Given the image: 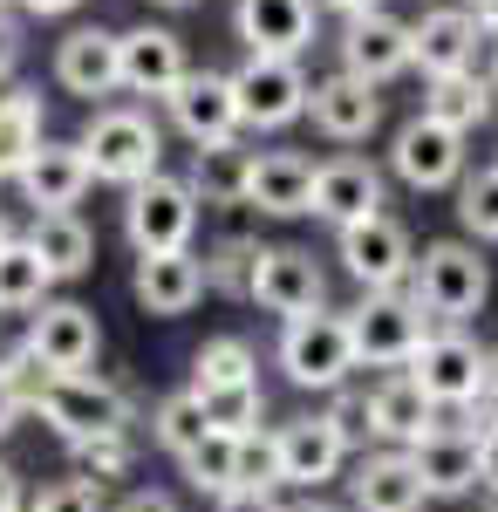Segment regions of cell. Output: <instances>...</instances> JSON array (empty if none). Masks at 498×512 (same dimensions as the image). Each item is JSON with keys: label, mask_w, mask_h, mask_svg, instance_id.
Instances as JSON below:
<instances>
[{"label": "cell", "mask_w": 498, "mask_h": 512, "mask_svg": "<svg viewBox=\"0 0 498 512\" xmlns=\"http://www.w3.org/2000/svg\"><path fill=\"white\" fill-rule=\"evenodd\" d=\"M239 41L253 55L301 62V48L314 41V0H239Z\"/></svg>", "instance_id": "cell-26"}, {"label": "cell", "mask_w": 498, "mask_h": 512, "mask_svg": "<svg viewBox=\"0 0 498 512\" xmlns=\"http://www.w3.org/2000/svg\"><path fill=\"white\" fill-rule=\"evenodd\" d=\"M458 219L471 239H498V171H478L458 185Z\"/></svg>", "instance_id": "cell-39"}, {"label": "cell", "mask_w": 498, "mask_h": 512, "mask_svg": "<svg viewBox=\"0 0 498 512\" xmlns=\"http://www.w3.org/2000/svg\"><path fill=\"white\" fill-rule=\"evenodd\" d=\"M307 117H314L321 137H335V144H362V137L383 123V96H376V82H362V76H348V69H342V76L314 82Z\"/></svg>", "instance_id": "cell-21"}, {"label": "cell", "mask_w": 498, "mask_h": 512, "mask_svg": "<svg viewBox=\"0 0 498 512\" xmlns=\"http://www.w3.org/2000/svg\"><path fill=\"white\" fill-rule=\"evenodd\" d=\"M485 512H498V492H485Z\"/></svg>", "instance_id": "cell-54"}, {"label": "cell", "mask_w": 498, "mask_h": 512, "mask_svg": "<svg viewBox=\"0 0 498 512\" xmlns=\"http://www.w3.org/2000/svg\"><path fill=\"white\" fill-rule=\"evenodd\" d=\"M41 144V96L35 89H7L0 96V178H21Z\"/></svg>", "instance_id": "cell-31"}, {"label": "cell", "mask_w": 498, "mask_h": 512, "mask_svg": "<svg viewBox=\"0 0 498 512\" xmlns=\"http://www.w3.org/2000/svg\"><path fill=\"white\" fill-rule=\"evenodd\" d=\"M348 499H355V512H423L430 506L410 451H369L355 465V478H348Z\"/></svg>", "instance_id": "cell-25"}, {"label": "cell", "mask_w": 498, "mask_h": 512, "mask_svg": "<svg viewBox=\"0 0 498 512\" xmlns=\"http://www.w3.org/2000/svg\"><path fill=\"white\" fill-rule=\"evenodd\" d=\"M485 431H498V396H492V424H485Z\"/></svg>", "instance_id": "cell-55"}, {"label": "cell", "mask_w": 498, "mask_h": 512, "mask_svg": "<svg viewBox=\"0 0 498 512\" xmlns=\"http://www.w3.org/2000/svg\"><path fill=\"white\" fill-rule=\"evenodd\" d=\"M273 451H280V485H328V478L348 465V437L328 424V417H294V424H280L273 431Z\"/></svg>", "instance_id": "cell-16"}, {"label": "cell", "mask_w": 498, "mask_h": 512, "mask_svg": "<svg viewBox=\"0 0 498 512\" xmlns=\"http://www.w3.org/2000/svg\"><path fill=\"white\" fill-rule=\"evenodd\" d=\"M321 417H328V424H335V431H342L348 444H355V437H369V396L342 383V390H335V403H328Z\"/></svg>", "instance_id": "cell-42"}, {"label": "cell", "mask_w": 498, "mask_h": 512, "mask_svg": "<svg viewBox=\"0 0 498 512\" xmlns=\"http://www.w3.org/2000/svg\"><path fill=\"white\" fill-rule=\"evenodd\" d=\"M55 82L69 96H110V89H123V41L110 28L62 35V48H55Z\"/></svg>", "instance_id": "cell-24"}, {"label": "cell", "mask_w": 498, "mask_h": 512, "mask_svg": "<svg viewBox=\"0 0 498 512\" xmlns=\"http://www.w3.org/2000/svg\"><path fill=\"white\" fill-rule=\"evenodd\" d=\"M348 342H355V369H410V355L430 342V315L410 287L389 294H362V308L348 315Z\"/></svg>", "instance_id": "cell-4"}, {"label": "cell", "mask_w": 498, "mask_h": 512, "mask_svg": "<svg viewBox=\"0 0 498 512\" xmlns=\"http://www.w3.org/2000/svg\"><path fill=\"white\" fill-rule=\"evenodd\" d=\"M116 41H123V89L130 96H164L171 103V89L192 76L185 69V41L171 35V28L144 21V28H130V35H116Z\"/></svg>", "instance_id": "cell-23"}, {"label": "cell", "mask_w": 498, "mask_h": 512, "mask_svg": "<svg viewBox=\"0 0 498 512\" xmlns=\"http://www.w3.org/2000/svg\"><path fill=\"white\" fill-rule=\"evenodd\" d=\"M14 185H21L28 205H35V219H48V212H76L82 192L96 185V171H89V158H82V144H41Z\"/></svg>", "instance_id": "cell-17"}, {"label": "cell", "mask_w": 498, "mask_h": 512, "mask_svg": "<svg viewBox=\"0 0 498 512\" xmlns=\"http://www.w3.org/2000/svg\"><path fill=\"white\" fill-rule=\"evenodd\" d=\"M110 512H185V506H178L171 492H157V485H137V492H123Z\"/></svg>", "instance_id": "cell-43"}, {"label": "cell", "mask_w": 498, "mask_h": 512, "mask_svg": "<svg viewBox=\"0 0 498 512\" xmlns=\"http://www.w3.org/2000/svg\"><path fill=\"white\" fill-rule=\"evenodd\" d=\"M492 383H498V349H492Z\"/></svg>", "instance_id": "cell-58"}, {"label": "cell", "mask_w": 498, "mask_h": 512, "mask_svg": "<svg viewBox=\"0 0 498 512\" xmlns=\"http://www.w3.org/2000/svg\"><path fill=\"white\" fill-rule=\"evenodd\" d=\"M239 485H260V492H273L280 485V451H273V437H239Z\"/></svg>", "instance_id": "cell-41"}, {"label": "cell", "mask_w": 498, "mask_h": 512, "mask_svg": "<svg viewBox=\"0 0 498 512\" xmlns=\"http://www.w3.org/2000/svg\"><path fill=\"white\" fill-rule=\"evenodd\" d=\"M212 431L205 424V403H198V390H171V396H157L151 403V437L171 451V458H185L198 437Z\"/></svg>", "instance_id": "cell-34"}, {"label": "cell", "mask_w": 498, "mask_h": 512, "mask_svg": "<svg viewBox=\"0 0 498 512\" xmlns=\"http://www.w3.org/2000/svg\"><path fill=\"white\" fill-rule=\"evenodd\" d=\"M28 14H69V7H82V0H21Z\"/></svg>", "instance_id": "cell-50"}, {"label": "cell", "mask_w": 498, "mask_h": 512, "mask_svg": "<svg viewBox=\"0 0 498 512\" xmlns=\"http://www.w3.org/2000/svg\"><path fill=\"white\" fill-rule=\"evenodd\" d=\"M430 431H444V410L410 383V369H389L369 390V437H383L389 451H417Z\"/></svg>", "instance_id": "cell-15"}, {"label": "cell", "mask_w": 498, "mask_h": 512, "mask_svg": "<svg viewBox=\"0 0 498 512\" xmlns=\"http://www.w3.org/2000/svg\"><path fill=\"white\" fill-rule=\"evenodd\" d=\"M219 512H287L273 492H260V485H239V492H226L219 499Z\"/></svg>", "instance_id": "cell-44"}, {"label": "cell", "mask_w": 498, "mask_h": 512, "mask_svg": "<svg viewBox=\"0 0 498 512\" xmlns=\"http://www.w3.org/2000/svg\"><path fill=\"white\" fill-rule=\"evenodd\" d=\"M492 171H498V158H492Z\"/></svg>", "instance_id": "cell-59"}, {"label": "cell", "mask_w": 498, "mask_h": 512, "mask_svg": "<svg viewBox=\"0 0 498 512\" xmlns=\"http://www.w3.org/2000/svg\"><path fill=\"white\" fill-rule=\"evenodd\" d=\"M69 458H76V478H96V485H110L137 465V437L130 431H103V437H76L69 444Z\"/></svg>", "instance_id": "cell-38"}, {"label": "cell", "mask_w": 498, "mask_h": 512, "mask_svg": "<svg viewBox=\"0 0 498 512\" xmlns=\"http://www.w3.org/2000/svg\"><path fill=\"white\" fill-rule=\"evenodd\" d=\"M21 342L48 376H82L96 362V349H103V328H96V315L82 301H41Z\"/></svg>", "instance_id": "cell-9"}, {"label": "cell", "mask_w": 498, "mask_h": 512, "mask_svg": "<svg viewBox=\"0 0 498 512\" xmlns=\"http://www.w3.org/2000/svg\"><path fill=\"white\" fill-rule=\"evenodd\" d=\"M28 246L41 253V267H48L55 280H82V274H89V260H96V233L82 226L76 212H48V219H35Z\"/></svg>", "instance_id": "cell-29"}, {"label": "cell", "mask_w": 498, "mask_h": 512, "mask_svg": "<svg viewBox=\"0 0 498 512\" xmlns=\"http://www.w3.org/2000/svg\"><path fill=\"white\" fill-rule=\"evenodd\" d=\"M314 219H328L335 233L348 226H362V219H376L383 212V171L369 158H328L314 164V205H307Z\"/></svg>", "instance_id": "cell-14"}, {"label": "cell", "mask_w": 498, "mask_h": 512, "mask_svg": "<svg viewBox=\"0 0 498 512\" xmlns=\"http://www.w3.org/2000/svg\"><path fill=\"white\" fill-rule=\"evenodd\" d=\"M185 465V478H192L198 492H212V499H226V492H239V437H226V431H205L178 458Z\"/></svg>", "instance_id": "cell-33"}, {"label": "cell", "mask_w": 498, "mask_h": 512, "mask_svg": "<svg viewBox=\"0 0 498 512\" xmlns=\"http://www.w3.org/2000/svg\"><path fill=\"white\" fill-rule=\"evenodd\" d=\"M246 205L267 212V219H301L307 205H314V164H307L301 151H267V158H253Z\"/></svg>", "instance_id": "cell-27"}, {"label": "cell", "mask_w": 498, "mask_h": 512, "mask_svg": "<svg viewBox=\"0 0 498 512\" xmlns=\"http://www.w3.org/2000/svg\"><path fill=\"white\" fill-rule=\"evenodd\" d=\"M342 267L362 280V294H389V287H403L417 274V246H410V233L389 212H376V219L342 233Z\"/></svg>", "instance_id": "cell-11"}, {"label": "cell", "mask_w": 498, "mask_h": 512, "mask_svg": "<svg viewBox=\"0 0 498 512\" xmlns=\"http://www.w3.org/2000/svg\"><path fill=\"white\" fill-rule=\"evenodd\" d=\"M35 410L55 424L62 444H76V437H103V431H130V396L116 390L110 376H48L35 396Z\"/></svg>", "instance_id": "cell-7"}, {"label": "cell", "mask_w": 498, "mask_h": 512, "mask_svg": "<svg viewBox=\"0 0 498 512\" xmlns=\"http://www.w3.org/2000/svg\"><path fill=\"white\" fill-rule=\"evenodd\" d=\"M294 512H342V506H321V499H307V506H294Z\"/></svg>", "instance_id": "cell-52"}, {"label": "cell", "mask_w": 498, "mask_h": 512, "mask_svg": "<svg viewBox=\"0 0 498 512\" xmlns=\"http://www.w3.org/2000/svg\"><path fill=\"white\" fill-rule=\"evenodd\" d=\"M0 512H28V485H21V472L0 458Z\"/></svg>", "instance_id": "cell-45"}, {"label": "cell", "mask_w": 498, "mask_h": 512, "mask_svg": "<svg viewBox=\"0 0 498 512\" xmlns=\"http://www.w3.org/2000/svg\"><path fill=\"white\" fill-rule=\"evenodd\" d=\"M232 89H239V117L253 130H280V123L307 117V96H314L301 62H280V55H246V69L232 76Z\"/></svg>", "instance_id": "cell-10"}, {"label": "cell", "mask_w": 498, "mask_h": 512, "mask_svg": "<svg viewBox=\"0 0 498 512\" xmlns=\"http://www.w3.org/2000/svg\"><path fill=\"white\" fill-rule=\"evenodd\" d=\"M171 117H178V130L192 137L198 151H212V144H232L239 130H246V117H239V89H232V76H219V69H192V76L171 89Z\"/></svg>", "instance_id": "cell-13"}, {"label": "cell", "mask_w": 498, "mask_h": 512, "mask_svg": "<svg viewBox=\"0 0 498 512\" xmlns=\"http://www.w3.org/2000/svg\"><path fill=\"white\" fill-rule=\"evenodd\" d=\"M253 369H260V362H253V342H246V335H212V342L192 355V390L205 396V390H232V383H260Z\"/></svg>", "instance_id": "cell-32"}, {"label": "cell", "mask_w": 498, "mask_h": 512, "mask_svg": "<svg viewBox=\"0 0 498 512\" xmlns=\"http://www.w3.org/2000/svg\"><path fill=\"white\" fill-rule=\"evenodd\" d=\"M28 512H110V499L96 478H55L41 485V499H28Z\"/></svg>", "instance_id": "cell-40"}, {"label": "cell", "mask_w": 498, "mask_h": 512, "mask_svg": "<svg viewBox=\"0 0 498 512\" xmlns=\"http://www.w3.org/2000/svg\"><path fill=\"white\" fill-rule=\"evenodd\" d=\"M157 7H192V0H157Z\"/></svg>", "instance_id": "cell-57"}, {"label": "cell", "mask_w": 498, "mask_h": 512, "mask_svg": "<svg viewBox=\"0 0 498 512\" xmlns=\"http://www.w3.org/2000/svg\"><path fill=\"white\" fill-rule=\"evenodd\" d=\"M14 62H21V35H14V28L0 21V82L14 76Z\"/></svg>", "instance_id": "cell-48"}, {"label": "cell", "mask_w": 498, "mask_h": 512, "mask_svg": "<svg viewBox=\"0 0 498 512\" xmlns=\"http://www.w3.org/2000/svg\"><path fill=\"white\" fill-rule=\"evenodd\" d=\"M48 287H55V274L41 267V253L28 239H14V246L0 253V308H41Z\"/></svg>", "instance_id": "cell-35"}, {"label": "cell", "mask_w": 498, "mask_h": 512, "mask_svg": "<svg viewBox=\"0 0 498 512\" xmlns=\"http://www.w3.org/2000/svg\"><path fill=\"white\" fill-rule=\"evenodd\" d=\"M253 267H260V239H219L212 253H205V287L212 294H246L253 301Z\"/></svg>", "instance_id": "cell-37"}, {"label": "cell", "mask_w": 498, "mask_h": 512, "mask_svg": "<svg viewBox=\"0 0 498 512\" xmlns=\"http://www.w3.org/2000/svg\"><path fill=\"white\" fill-rule=\"evenodd\" d=\"M76 144L89 158V171L103 185H123V192H137L144 178H157V158H164V137H157V123L144 110H96L82 123Z\"/></svg>", "instance_id": "cell-3"}, {"label": "cell", "mask_w": 498, "mask_h": 512, "mask_svg": "<svg viewBox=\"0 0 498 512\" xmlns=\"http://www.w3.org/2000/svg\"><path fill=\"white\" fill-rule=\"evenodd\" d=\"M492 82L478 76V69H458V76H430V89H423V117L444 123V130H458V137H471L478 123L492 117Z\"/></svg>", "instance_id": "cell-28"}, {"label": "cell", "mask_w": 498, "mask_h": 512, "mask_svg": "<svg viewBox=\"0 0 498 512\" xmlns=\"http://www.w3.org/2000/svg\"><path fill=\"white\" fill-rule=\"evenodd\" d=\"M21 410H28V396H21L14 383H7V376H0V437L14 431V417H21Z\"/></svg>", "instance_id": "cell-47"}, {"label": "cell", "mask_w": 498, "mask_h": 512, "mask_svg": "<svg viewBox=\"0 0 498 512\" xmlns=\"http://www.w3.org/2000/svg\"><path fill=\"white\" fill-rule=\"evenodd\" d=\"M321 7H335V14H342V21H362V14H376V7H383V0H321Z\"/></svg>", "instance_id": "cell-49"}, {"label": "cell", "mask_w": 498, "mask_h": 512, "mask_svg": "<svg viewBox=\"0 0 498 512\" xmlns=\"http://www.w3.org/2000/svg\"><path fill=\"white\" fill-rule=\"evenodd\" d=\"M389 164L410 192H444V185H464V137L444 130L430 117H410L389 144Z\"/></svg>", "instance_id": "cell-12"}, {"label": "cell", "mask_w": 498, "mask_h": 512, "mask_svg": "<svg viewBox=\"0 0 498 512\" xmlns=\"http://www.w3.org/2000/svg\"><path fill=\"white\" fill-rule=\"evenodd\" d=\"M410 294L423 301V315L444 321V328H458L485 308V294H492V267H485V253L471 246V239H430L417 253V274H410Z\"/></svg>", "instance_id": "cell-1"}, {"label": "cell", "mask_w": 498, "mask_h": 512, "mask_svg": "<svg viewBox=\"0 0 498 512\" xmlns=\"http://www.w3.org/2000/svg\"><path fill=\"white\" fill-rule=\"evenodd\" d=\"M253 301L267 315L294 321V315H321L328 308V274L307 246H260V267H253Z\"/></svg>", "instance_id": "cell-8"}, {"label": "cell", "mask_w": 498, "mask_h": 512, "mask_svg": "<svg viewBox=\"0 0 498 512\" xmlns=\"http://www.w3.org/2000/svg\"><path fill=\"white\" fill-rule=\"evenodd\" d=\"M205 424L226 437H253L260 431V417H267V390L260 383H232V390H205Z\"/></svg>", "instance_id": "cell-36"}, {"label": "cell", "mask_w": 498, "mask_h": 512, "mask_svg": "<svg viewBox=\"0 0 498 512\" xmlns=\"http://www.w3.org/2000/svg\"><path fill=\"white\" fill-rule=\"evenodd\" d=\"M7 246H14V226H7V219H0V253H7Z\"/></svg>", "instance_id": "cell-53"}, {"label": "cell", "mask_w": 498, "mask_h": 512, "mask_svg": "<svg viewBox=\"0 0 498 512\" xmlns=\"http://www.w3.org/2000/svg\"><path fill=\"white\" fill-rule=\"evenodd\" d=\"M485 82H492V103H498V69H492V76H485Z\"/></svg>", "instance_id": "cell-56"}, {"label": "cell", "mask_w": 498, "mask_h": 512, "mask_svg": "<svg viewBox=\"0 0 498 512\" xmlns=\"http://www.w3.org/2000/svg\"><path fill=\"white\" fill-rule=\"evenodd\" d=\"M192 198L198 205H246V185H253V151L239 144H212V151H192Z\"/></svg>", "instance_id": "cell-30"}, {"label": "cell", "mask_w": 498, "mask_h": 512, "mask_svg": "<svg viewBox=\"0 0 498 512\" xmlns=\"http://www.w3.org/2000/svg\"><path fill=\"white\" fill-rule=\"evenodd\" d=\"M342 69L362 82H376L383 89L389 76H403L410 69V21H396V14H362V21H348L342 28Z\"/></svg>", "instance_id": "cell-18"}, {"label": "cell", "mask_w": 498, "mask_h": 512, "mask_svg": "<svg viewBox=\"0 0 498 512\" xmlns=\"http://www.w3.org/2000/svg\"><path fill=\"white\" fill-rule=\"evenodd\" d=\"M478 478L485 492H498V431H478Z\"/></svg>", "instance_id": "cell-46"}, {"label": "cell", "mask_w": 498, "mask_h": 512, "mask_svg": "<svg viewBox=\"0 0 498 512\" xmlns=\"http://www.w3.org/2000/svg\"><path fill=\"white\" fill-rule=\"evenodd\" d=\"M471 7H478V28H492V21H498V14H492L498 0H471Z\"/></svg>", "instance_id": "cell-51"}, {"label": "cell", "mask_w": 498, "mask_h": 512, "mask_svg": "<svg viewBox=\"0 0 498 512\" xmlns=\"http://www.w3.org/2000/svg\"><path fill=\"white\" fill-rule=\"evenodd\" d=\"M0 7H7V0H0Z\"/></svg>", "instance_id": "cell-60"}, {"label": "cell", "mask_w": 498, "mask_h": 512, "mask_svg": "<svg viewBox=\"0 0 498 512\" xmlns=\"http://www.w3.org/2000/svg\"><path fill=\"white\" fill-rule=\"evenodd\" d=\"M130 294H137V308L157 315V321L192 315L198 294H205V260H198V253H151V260H137Z\"/></svg>", "instance_id": "cell-22"}, {"label": "cell", "mask_w": 498, "mask_h": 512, "mask_svg": "<svg viewBox=\"0 0 498 512\" xmlns=\"http://www.w3.org/2000/svg\"><path fill=\"white\" fill-rule=\"evenodd\" d=\"M410 383H417L437 410H471L498 390L492 383V349L471 342L464 328H430V342L410 355Z\"/></svg>", "instance_id": "cell-2"}, {"label": "cell", "mask_w": 498, "mask_h": 512, "mask_svg": "<svg viewBox=\"0 0 498 512\" xmlns=\"http://www.w3.org/2000/svg\"><path fill=\"white\" fill-rule=\"evenodd\" d=\"M280 369L301 390H342L355 376V342H348V315H294L280 321Z\"/></svg>", "instance_id": "cell-5"}, {"label": "cell", "mask_w": 498, "mask_h": 512, "mask_svg": "<svg viewBox=\"0 0 498 512\" xmlns=\"http://www.w3.org/2000/svg\"><path fill=\"white\" fill-rule=\"evenodd\" d=\"M410 465H417V478H423V492H430V499L485 492V478H478V431H464V424L430 431L417 451H410Z\"/></svg>", "instance_id": "cell-19"}, {"label": "cell", "mask_w": 498, "mask_h": 512, "mask_svg": "<svg viewBox=\"0 0 498 512\" xmlns=\"http://www.w3.org/2000/svg\"><path fill=\"white\" fill-rule=\"evenodd\" d=\"M478 14L471 7H430L417 28H410V69L423 76H458L471 69V55H478Z\"/></svg>", "instance_id": "cell-20"}, {"label": "cell", "mask_w": 498, "mask_h": 512, "mask_svg": "<svg viewBox=\"0 0 498 512\" xmlns=\"http://www.w3.org/2000/svg\"><path fill=\"white\" fill-rule=\"evenodd\" d=\"M123 233L137 246V260H151V253H192V233H198V198L185 178H144L130 205H123Z\"/></svg>", "instance_id": "cell-6"}]
</instances>
